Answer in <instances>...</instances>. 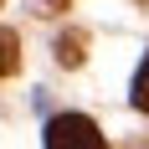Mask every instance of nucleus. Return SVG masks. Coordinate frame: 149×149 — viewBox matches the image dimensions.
Listing matches in <instances>:
<instances>
[{
    "instance_id": "1",
    "label": "nucleus",
    "mask_w": 149,
    "mask_h": 149,
    "mask_svg": "<svg viewBox=\"0 0 149 149\" xmlns=\"http://www.w3.org/2000/svg\"><path fill=\"white\" fill-rule=\"evenodd\" d=\"M46 149H108V144L88 113H57L46 123Z\"/></svg>"
},
{
    "instance_id": "2",
    "label": "nucleus",
    "mask_w": 149,
    "mask_h": 149,
    "mask_svg": "<svg viewBox=\"0 0 149 149\" xmlns=\"http://www.w3.org/2000/svg\"><path fill=\"white\" fill-rule=\"evenodd\" d=\"M57 62H67V67H77V62H82V36H77V31L57 41Z\"/></svg>"
},
{
    "instance_id": "3",
    "label": "nucleus",
    "mask_w": 149,
    "mask_h": 149,
    "mask_svg": "<svg viewBox=\"0 0 149 149\" xmlns=\"http://www.w3.org/2000/svg\"><path fill=\"white\" fill-rule=\"evenodd\" d=\"M134 108L149 113V57L139 62V72H134Z\"/></svg>"
},
{
    "instance_id": "4",
    "label": "nucleus",
    "mask_w": 149,
    "mask_h": 149,
    "mask_svg": "<svg viewBox=\"0 0 149 149\" xmlns=\"http://www.w3.org/2000/svg\"><path fill=\"white\" fill-rule=\"evenodd\" d=\"M5 72H15V36L10 31H0V77Z\"/></svg>"
}]
</instances>
